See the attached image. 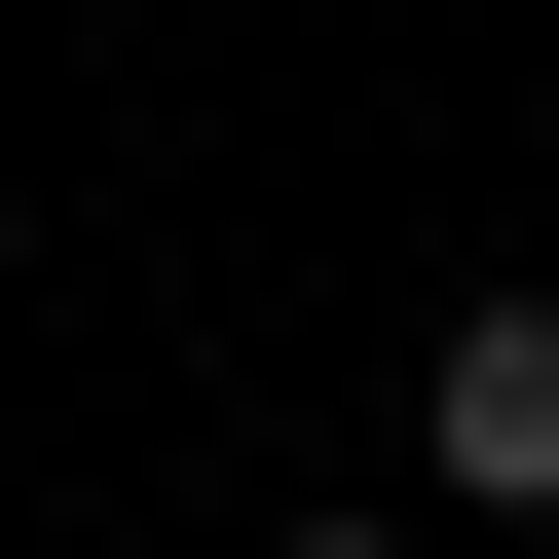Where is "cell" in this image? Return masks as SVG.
I'll return each instance as SVG.
<instances>
[{
    "instance_id": "cell-1",
    "label": "cell",
    "mask_w": 559,
    "mask_h": 559,
    "mask_svg": "<svg viewBox=\"0 0 559 559\" xmlns=\"http://www.w3.org/2000/svg\"><path fill=\"white\" fill-rule=\"evenodd\" d=\"M448 522H559V299H448Z\"/></svg>"
},
{
    "instance_id": "cell-2",
    "label": "cell",
    "mask_w": 559,
    "mask_h": 559,
    "mask_svg": "<svg viewBox=\"0 0 559 559\" xmlns=\"http://www.w3.org/2000/svg\"><path fill=\"white\" fill-rule=\"evenodd\" d=\"M261 559H411V522H261Z\"/></svg>"
}]
</instances>
